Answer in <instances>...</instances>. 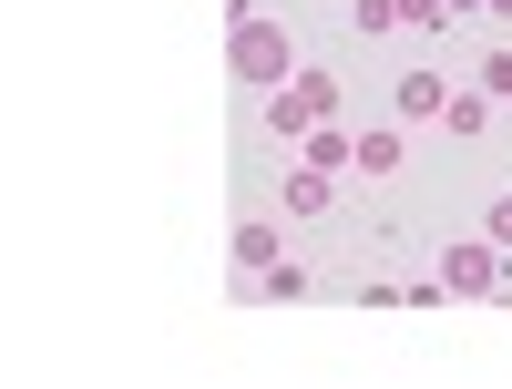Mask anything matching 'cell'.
<instances>
[{
  "label": "cell",
  "mask_w": 512,
  "mask_h": 389,
  "mask_svg": "<svg viewBox=\"0 0 512 389\" xmlns=\"http://www.w3.org/2000/svg\"><path fill=\"white\" fill-rule=\"evenodd\" d=\"M482 93H492V103H512V52H482Z\"/></svg>",
  "instance_id": "7c38bea8"
},
{
  "label": "cell",
  "mask_w": 512,
  "mask_h": 389,
  "mask_svg": "<svg viewBox=\"0 0 512 389\" xmlns=\"http://www.w3.org/2000/svg\"><path fill=\"white\" fill-rule=\"evenodd\" d=\"M349 21H359V31L379 41V31H400V0H349Z\"/></svg>",
  "instance_id": "30bf717a"
},
{
  "label": "cell",
  "mask_w": 512,
  "mask_h": 389,
  "mask_svg": "<svg viewBox=\"0 0 512 389\" xmlns=\"http://www.w3.org/2000/svg\"><path fill=\"white\" fill-rule=\"evenodd\" d=\"M297 164H318V175H349V164H359V134H338V123H318V134L297 144Z\"/></svg>",
  "instance_id": "277c9868"
},
{
  "label": "cell",
  "mask_w": 512,
  "mask_h": 389,
  "mask_svg": "<svg viewBox=\"0 0 512 389\" xmlns=\"http://www.w3.org/2000/svg\"><path fill=\"white\" fill-rule=\"evenodd\" d=\"M502 277H512V256H502L492 236H451V246H441V287H451V297H492Z\"/></svg>",
  "instance_id": "7a4b0ae2"
},
{
  "label": "cell",
  "mask_w": 512,
  "mask_h": 389,
  "mask_svg": "<svg viewBox=\"0 0 512 389\" xmlns=\"http://www.w3.org/2000/svg\"><path fill=\"white\" fill-rule=\"evenodd\" d=\"M482 11H492V21H512V0H482Z\"/></svg>",
  "instance_id": "5bb4252c"
},
{
  "label": "cell",
  "mask_w": 512,
  "mask_h": 389,
  "mask_svg": "<svg viewBox=\"0 0 512 389\" xmlns=\"http://www.w3.org/2000/svg\"><path fill=\"white\" fill-rule=\"evenodd\" d=\"M328 195H338V175H318V164L287 175V215H328Z\"/></svg>",
  "instance_id": "8992f818"
},
{
  "label": "cell",
  "mask_w": 512,
  "mask_h": 389,
  "mask_svg": "<svg viewBox=\"0 0 512 389\" xmlns=\"http://www.w3.org/2000/svg\"><path fill=\"white\" fill-rule=\"evenodd\" d=\"M482 236H492V246L512 256V195H492V215H482Z\"/></svg>",
  "instance_id": "4fadbf2b"
},
{
  "label": "cell",
  "mask_w": 512,
  "mask_h": 389,
  "mask_svg": "<svg viewBox=\"0 0 512 389\" xmlns=\"http://www.w3.org/2000/svg\"><path fill=\"white\" fill-rule=\"evenodd\" d=\"M441 123H451L461 144H472V134H492V93H451V103H441Z\"/></svg>",
  "instance_id": "52a82bcc"
},
{
  "label": "cell",
  "mask_w": 512,
  "mask_h": 389,
  "mask_svg": "<svg viewBox=\"0 0 512 389\" xmlns=\"http://www.w3.org/2000/svg\"><path fill=\"white\" fill-rule=\"evenodd\" d=\"M359 175H369V185L400 175V134H359Z\"/></svg>",
  "instance_id": "ba28073f"
},
{
  "label": "cell",
  "mask_w": 512,
  "mask_h": 389,
  "mask_svg": "<svg viewBox=\"0 0 512 389\" xmlns=\"http://www.w3.org/2000/svg\"><path fill=\"white\" fill-rule=\"evenodd\" d=\"M246 287H256V308H297V297H308V267H297V256H277V267H256Z\"/></svg>",
  "instance_id": "3957f363"
},
{
  "label": "cell",
  "mask_w": 512,
  "mask_h": 389,
  "mask_svg": "<svg viewBox=\"0 0 512 389\" xmlns=\"http://www.w3.org/2000/svg\"><path fill=\"white\" fill-rule=\"evenodd\" d=\"M441 103H451V82H441V72H400V123H431Z\"/></svg>",
  "instance_id": "5b68a950"
},
{
  "label": "cell",
  "mask_w": 512,
  "mask_h": 389,
  "mask_svg": "<svg viewBox=\"0 0 512 389\" xmlns=\"http://www.w3.org/2000/svg\"><path fill=\"white\" fill-rule=\"evenodd\" d=\"M236 267H246V277L277 267V226H236Z\"/></svg>",
  "instance_id": "9c48e42d"
},
{
  "label": "cell",
  "mask_w": 512,
  "mask_h": 389,
  "mask_svg": "<svg viewBox=\"0 0 512 389\" xmlns=\"http://www.w3.org/2000/svg\"><path fill=\"white\" fill-rule=\"evenodd\" d=\"M400 21L410 31H451V0H400Z\"/></svg>",
  "instance_id": "8fae6325"
},
{
  "label": "cell",
  "mask_w": 512,
  "mask_h": 389,
  "mask_svg": "<svg viewBox=\"0 0 512 389\" xmlns=\"http://www.w3.org/2000/svg\"><path fill=\"white\" fill-rule=\"evenodd\" d=\"M226 62H236V82H256V93H277V82L308 72V52H297V31H287V21H236Z\"/></svg>",
  "instance_id": "6da1fadb"
}]
</instances>
